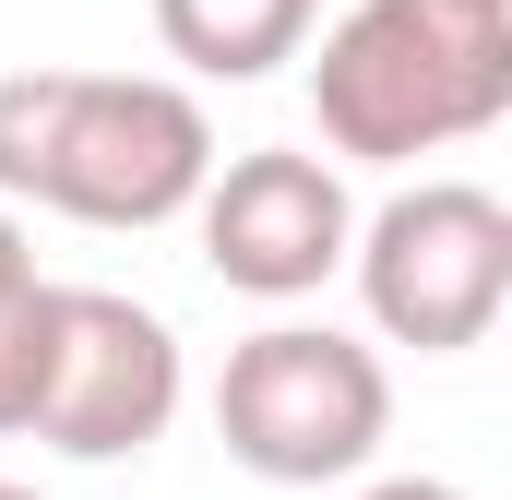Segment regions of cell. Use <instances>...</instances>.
I'll list each match as a JSON object with an SVG mask.
<instances>
[{
	"instance_id": "7",
	"label": "cell",
	"mask_w": 512,
	"mask_h": 500,
	"mask_svg": "<svg viewBox=\"0 0 512 500\" xmlns=\"http://www.w3.org/2000/svg\"><path fill=\"white\" fill-rule=\"evenodd\" d=\"M310 24H322V0H155L167 60L203 72V84H262V72H286V60L310 48Z\"/></svg>"
},
{
	"instance_id": "3",
	"label": "cell",
	"mask_w": 512,
	"mask_h": 500,
	"mask_svg": "<svg viewBox=\"0 0 512 500\" xmlns=\"http://www.w3.org/2000/svg\"><path fill=\"white\" fill-rule=\"evenodd\" d=\"M215 179V120L191 84L167 72H60L48 155H36V203L72 227H167L191 215Z\"/></svg>"
},
{
	"instance_id": "5",
	"label": "cell",
	"mask_w": 512,
	"mask_h": 500,
	"mask_svg": "<svg viewBox=\"0 0 512 500\" xmlns=\"http://www.w3.org/2000/svg\"><path fill=\"white\" fill-rule=\"evenodd\" d=\"M179 334L120 298V286H60V334H48V405H36V441L72 453V465H131L167 441L179 417Z\"/></svg>"
},
{
	"instance_id": "2",
	"label": "cell",
	"mask_w": 512,
	"mask_h": 500,
	"mask_svg": "<svg viewBox=\"0 0 512 500\" xmlns=\"http://www.w3.org/2000/svg\"><path fill=\"white\" fill-rule=\"evenodd\" d=\"M215 441L262 489H334L393 441V370L382 346L334 322H262L215 370Z\"/></svg>"
},
{
	"instance_id": "9",
	"label": "cell",
	"mask_w": 512,
	"mask_h": 500,
	"mask_svg": "<svg viewBox=\"0 0 512 500\" xmlns=\"http://www.w3.org/2000/svg\"><path fill=\"white\" fill-rule=\"evenodd\" d=\"M358 500H465V489H453V477H370Z\"/></svg>"
},
{
	"instance_id": "11",
	"label": "cell",
	"mask_w": 512,
	"mask_h": 500,
	"mask_svg": "<svg viewBox=\"0 0 512 500\" xmlns=\"http://www.w3.org/2000/svg\"><path fill=\"white\" fill-rule=\"evenodd\" d=\"M465 12H512V0H465Z\"/></svg>"
},
{
	"instance_id": "12",
	"label": "cell",
	"mask_w": 512,
	"mask_h": 500,
	"mask_svg": "<svg viewBox=\"0 0 512 500\" xmlns=\"http://www.w3.org/2000/svg\"><path fill=\"white\" fill-rule=\"evenodd\" d=\"M0 500H36V489H12V477H0Z\"/></svg>"
},
{
	"instance_id": "10",
	"label": "cell",
	"mask_w": 512,
	"mask_h": 500,
	"mask_svg": "<svg viewBox=\"0 0 512 500\" xmlns=\"http://www.w3.org/2000/svg\"><path fill=\"white\" fill-rule=\"evenodd\" d=\"M36 274V250H24V227H12V203H0V286H24Z\"/></svg>"
},
{
	"instance_id": "4",
	"label": "cell",
	"mask_w": 512,
	"mask_h": 500,
	"mask_svg": "<svg viewBox=\"0 0 512 500\" xmlns=\"http://www.w3.org/2000/svg\"><path fill=\"white\" fill-rule=\"evenodd\" d=\"M346 262H358V298H370L382 346L465 358L512 310V203L477 191V179H417L358 227Z\"/></svg>"
},
{
	"instance_id": "6",
	"label": "cell",
	"mask_w": 512,
	"mask_h": 500,
	"mask_svg": "<svg viewBox=\"0 0 512 500\" xmlns=\"http://www.w3.org/2000/svg\"><path fill=\"white\" fill-rule=\"evenodd\" d=\"M203 262H215V286H239V298H310L322 274H346V250H358V203H346V179H334V155H298V143H262V155H227L215 179H203Z\"/></svg>"
},
{
	"instance_id": "8",
	"label": "cell",
	"mask_w": 512,
	"mask_h": 500,
	"mask_svg": "<svg viewBox=\"0 0 512 500\" xmlns=\"http://www.w3.org/2000/svg\"><path fill=\"white\" fill-rule=\"evenodd\" d=\"M48 334H60V286L48 274L0 286V441L36 429V405H48Z\"/></svg>"
},
{
	"instance_id": "1",
	"label": "cell",
	"mask_w": 512,
	"mask_h": 500,
	"mask_svg": "<svg viewBox=\"0 0 512 500\" xmlns=\"http://www.w3.org/2000/svg\"><path fill=\"white\" fill-rule=\"evenodd\" d=\"M298 60L322 143L358 167H417L512 108V12H465V0H358Z\"/></svg>"
}]
</instances>
